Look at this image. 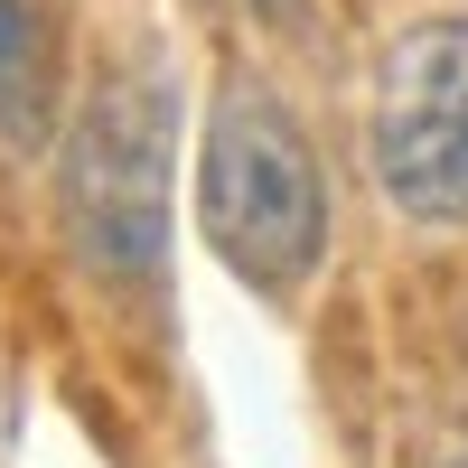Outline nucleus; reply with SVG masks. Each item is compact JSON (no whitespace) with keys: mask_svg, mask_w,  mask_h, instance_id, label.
Masks as SVG:
<instances>
[{"mask_svg":"<svg viewBox=\"0 0 468 468\" xmlns=\"http://www.w3.org/2000/svg\"><path fill=\"white\" fill-rule=\"evenodd\" d=\"M197 225L207 253L262 300H291L328 253V178L300 112L271 85H225L197 132Z\"/></svg>","mask_w":468,"mask_h":468,"instance_id":"1","label":"nucleus"},{"mask_svg":"<svg viewBox=\"0 0 468 468\" xmlns=\"http://www.w3.org/2000/svg\"><path fill=\"white\" fill-rule=\"evenodd\" d=\"M169 187H178V85L160 66H112L57 141L66 234L112 291H150L169 271Z\"/></svg>","mask_w":468,"mask_h":468,"instance_id":"2","label":"nucleus"},{"mask_svg":"<svg viewBox=\"0 0 468 468\" xmlns=\"http://www.w3.org/2000/svg\"><path fill=\"white\" fill-rule=\"evenodd\" d=\"M366 160L412 225H468V19H412L375 57Z\"/></svg>","mask_w":468,"mask_h":468,"instance_id":"3","label":"nucleus"},{"mask_svg":"<svg viewBox=\"0 0 468 468\" xmlns=\"http://www.w3.org/2000/svg\"><path fill=\"white\" fill-rule=\"evenodd\" d=\"M57 122V28L37 19V0H0V141L48 150Z\"/></svg>","mask_w":468,"mask_h":468,"instance_id":"4","label":"nucleus"}]
</instances>
